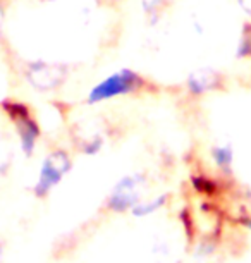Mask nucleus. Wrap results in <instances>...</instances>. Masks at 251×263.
<instances>
[{"mask_svg":"<svg viewBox=\"0 0 251 263\" xmlns=\"http://www.w3.org/2000/svg\"><path fill=\"white\" fill-rule=\"evenodd\" d=\"M2 110L6 112V116L9 117V121L14 124L16 133L21 141V148L26 157H31L34 148H36V141L40 138V124L34 119V116L29 110V107L26 103L19 102V100H4L0 103Z\"/></svg>","mask_w":251,"mask_h":263,"instance_id":"nucleus-2","label":"nucleus"},{"mask_svg":"<svg viewBox=\"0 0 251 263\" xmlns=\"http://www.w3.org/2000/svg\"><path fill=\"white\" fill-rule=\"evenodd\" d=\"M248 227H249V229H251V222H249V224H248Z\"/></svg>","mask_w":251,"mask_h":263,"instance_id":"nucleus-10","label":"nucleus"},{"mask_svg":"<svg viewBox=\"0 0 251 263\" xmlns=\"http://www.w3.org/2000/svg\"><path fill=\"white\" fill-rule=\"evenodd\" d=\"M71 158L64 150H55L50 155H47L43 158L40 174H38V179L34 182V196L45 198L64 179V176L71 171Z\"/></svg>","mask_w":251,"mask_h":263,"instance_id":"nucleus-3","label":"nucleus"},{"mask_svg":"<svg viewBox=\"0 0 251 263\" xmlns=\"http://www.w3.org/2000/svg\"><path fill=\"white\" fill-rule=\"evenodd\" d=\"M211 157H214V162L220 171L224 172H230V167H233V160H234V152L230 145H217L211 150Z\"/></svg>","mask_w":251,"mask_h":263,"instance_id":"nucleus-6","label":"nucleus"},{"mask_svg":"<svg viewBox=\"0 0 251 263\" xmlns=\"http://www.w3.org/2000/svg\"><path fill=\"white\" fill-rule=\"evenodd\" d=\"M165 201H167L165 195L151 198V200H140L131 208V212H132V215H136V217H146V215H150V213L157 212L160 206H164Z\"/></svg>","mask_w":251,"mask_h":263,"instance_id":"nucleus-7","label":"nucleus"},{"mask_svg":"<svg viewBox=\"0 0 251 263\" xmlns=\"http://www.w3.org/2000/svg\"><path fill=\"white\" fill-rule=\"evenodd\" d=\"M219 84V74L205 69V71H196L193 74H189L188 78V91L191 95H203V93L215 90Z\"/></svg>","mask_w":251,"mask_h":263,"instance_id":"nucleus-5","label":"nucleus"},{"mask_svg":"<svg viewBox=\"0 0 251 263\" xmlns=\"http://www.w3.org/2000/svg\"><path fill=\"white\" fill-rule=\"evenodd\" d=\"M162 2L165 0H143V6H145V11L150 14V16H155L157 11L160 9Z\"/></svg>","mask_w":251,"mask_h":263,"instance_id":"nucleus-8","label":"nucleus"},{"mask_svg":"<svg viewBox=\"0 0 251 263\" xmlns=\"http://www.w3.org/2000/svg\"><path fill=\"white\" fill-rule=\"evenodd\" d=\"M238 2H239L241 9H243L248 16H251V0H238Z\"/></svg>","mask_w":251,"mask_h":263,"instance_id":"nucleus-9","label":"nucleus"},{"mask_svg":"<svg viewBox=\"0 0 251 263\" xmlns=\"http://www.w3.org/2000/svg\"><path fill=\"white\" fill-rule=\"evenodd\" d=\"M143 186H145V176L143 174H129V176L122 177L112 190L107 206L117 213L131 210L141 200L140 191Z\"/></svg>","mask_w":251,"mask_h":263,"instance_id":"nucleus-4","label":"nucleus"},{"mask_svg":"<svg viewBox=\"0 0 251 263\" xmlns=\"http://www.w3.org/2000/svg\"><path fill=\"white\" fill-rule=\"evenodd\" d=\"M143 86H145V79L141 78V74H138L129 67H122L119 71L109 74L107 78H103L100 83H96L88 91L86 103L98 105L102 102L114 100V98L136 93Z\"/></svg>","mask_w":251,"mask_h":263,"instance_id":"nucleus-1","label":"nucleus"}]
</instances>
